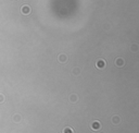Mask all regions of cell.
<instances>
[{
    "instance_id": "8992f818",
    "label": "cell",
    "mask_w": 139,
    "mask_h": 133,
    "mask_svg": "<svg viewBox=\"0 0 139 133\" xmlns=\"http://www.w3.org/2000/svg\"><path fill=\"white\" fill-rule=\"evenodd\" d=\"M78 100V96L77 95H75V94H72L71 96H70V102H73V104H75V102Z\"/></svg>"
},
{
    "instance_id": "5b68a950",
    "label": "cell",
    "mask_w": 139,
    "mask_h": 133,
    "mask_svg": "<svg viewBox=\"0 0 139 133\" xmlns=\"http://www.w3.org/2000/svg\"><path fill=\"white\" fill-rule=\"evenodd\" d=\"M59 61L61 62V63H64V62H66V61H67V57H66V55H64V54L60 55V56H59Z\"/></svg>"
},
{
    "instance_id": "277c9868",
    "label": "cell",
    "mask_w": 139,
    "mask_h": 133,
    "mask_svg": "<svg viewBox=\"0 0 139 133\" xmlns=\"http://www.w3.org/2000/svg\"><path fill=\"white\" fill-rule=\"evenodd\" d=\"M107 66V62L106 60H103V59H99L98 61H97V63H96V66L98 68V69H104Z\"/></svg>"
},
{
    "instance_id": "3957f363",
    "label": "cell",
    "mask_w": 139,
    "mask_h": 133,
    "mask_svg": "<svg viewBox=\"0 0 139 133\" xmlns=\"http://www.w3.org/2000/svg\"><path fill=\"white\" fill-rule=\"evenodd\" d=\"M114 63H115V66H117V68H122V66H124V64H125V61H124V59L122 58V57H117V58L115 59Z\"/></svg>"
},
{
    "instance_id": "52a82bcc",
    "label": "cell",
    "mask_w": 139,
    "mask_h": 133,
    "mask_svg": "<svg viewBox=\"0 0 139 133\" xmlns=\"http://www.w3.org/2000/svg\"><path fill=\"white\" fill-rule=\"evenodd\" d=\"M112 122H113L114 124H119V123L121 122V119H120L119 116H113V117H112Z\"/></svg>"
},
{
    "instance_id": "7c38bea8",
    "label": "cell",
    "mask_w": 139,
    "mask_h": 133,
    "mask_svg": "<svg viewBox=\"0 0 139 133\" xmlns=\"http://www.w3.org/2000/svg\"><path fill=\"white\" fill-rule=\"evenodd\" d=\"M3 102H5V96H3L2 94H0V104Z\"/></svg>"
},
{
    "instance_id": "6da1fadb",
    "label": "cell",
    "mask_w": 139,
    "mask_h": 133,
    "mask_svg": "<svg viewBox=\"0 0 139 133\" xmlns=\"http://www.w3.org/2000/svg\"><path fill=\"white\" fill-rule=\"evenodd\" d=\"M21 12H22V14H24V15H28L29 13H31V7H29L28 5H23L22 8H21Z\"/></svg>"
},
{
    "instance_id": "7a4b0ae2",
    "label": "cell",
    "mask_w": 139,
    "mask_h": 133,
    "mask_svg": "<svg viewBox=\"0 0 139 133\" xmlns=\"http://www.w3.org/2000/svg\"><path fill=\"white\" fill-rule=\"evenodd\" d=\"M90 128H91V130H93V131H99L101 129V123L99 122L98 120H96V121H93V122L91 123Z\"/></svg>"
},
{
    "instance_id": "30bf717a",
    "label": "cell",
    "mask_w": 139,
    "mask_h": 133,
    "mask_svg": "<svg viewBox=\"0 0 139 133\" xmlns=\"http://www.w3.org/2000/svg\"><path fill=\"white\" fill-rule=\"evenodd\" d=\"M130 49H131V51L137 52V51H138V45H137V44H133L130 46Z\"/></svg>"
},
{
    "instance_id": "8fae6325",
    "label": "cell",
    "mask_w": 139,
    "mask_h": 133,
    "mask_svg": "<svg viewBox=\"0 0 139 133\" xmlns=\"http://www.w3.org/2000/svg\"><path fill=\"white\" fill-rule=\"evenodd\" d=\"M79 72H80V70L77 69V68H75V69L73 70V73H74L75 75H78V74H79Z\"/></svg>"
},
{
    "instance_id": "9c48e42d",
    "label": "cell",
    "mask_w": 139,
    "mask_h": 133,
    "mask_svg": "<svg viewBox=\"0 0 139 133\" xmlns=\"http://www.w3.org/2000/svg\"><path fill=\"white\" fill-rule=\"evenodd\" d=\"M62 133H74V131H73L72 128H70V127H66V128L63 129Z\"/></svg>"
},
{
    "instance_id": "ba28073f",
    "label": "cell",
    "mask_w": 139,
    "mask_h": 133,
    "mask_svg": "<svg viewBox=\"0 0 139 133\" xmlns=\"http://www.w3.org/2000/svg\"><path fill=\"white\" fill-rule=\"evenodd\" d=\"M21 120H22V118H21V116L20 115H14L13 116V121L14 122H21Z\"/></svg>"
}]
</instances>
